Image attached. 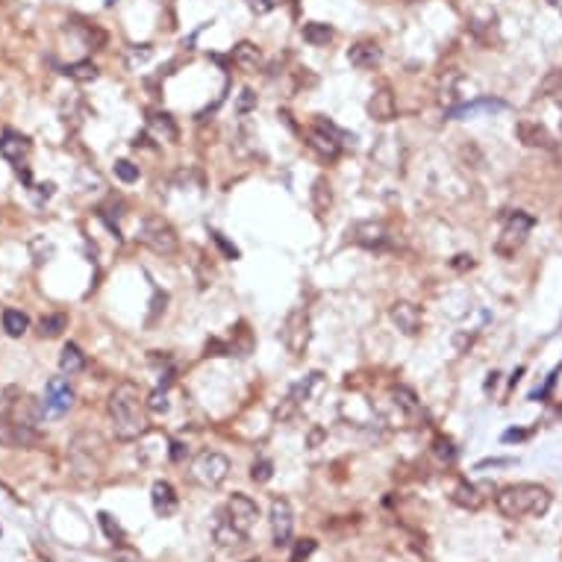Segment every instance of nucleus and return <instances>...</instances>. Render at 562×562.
<instances>
[{"instance_id": "f257e3e1", "label": "nucleus", "mask_w": 562, "mask_h": 562, "mask_svg": "<svg viewBox=\"0 0 562 562\" xmlns=\"http://www.w3.org/2000/svg\"><path fill=\"white\" fill-rule=\"evenodd\" d=\"M106 412L112 421V430H115L118 439L133 442L138 435H145L147 430V398L138 391L136 383L124 380L109 391L106 401Z\"/></svg>"}, {"instance_id": "f03ea898", "label": "nucleus", "mask_w": 562, "mask_h": 562, "mask_svg": "<svg viewBox=\"0 0 562 562\" xmlns=\"http://www.w3.org/2000/svg\"><path fill=\"white\" fill-rule=\"evenodd\" d=\"M495 503L507 518L545 515L547 507H551V495H547V489H542L536 483H515V486L500 489Z\"/></svg>"}, {"instance_id": "7ed1b4c3", "label": "nucleus", "mask_w": 562, "mask_h": 562, "mask_svg": "<svg viewBox=\"0 0 562 562\" xmlns=\"http://www.w3.org/2000/svg\"><path fill=\"white\" fill-rule=\"evenodd\" d=\"M136 242L145 245L147 250H153V254H159V257H174L177 247H180L177 230L162 215H145L142 224H138V230H136Z\"/></svg>"}, {"instance_id": "20e7f679", "label": "nucleus", "mask_w": 562, "mask_h": 562, "mask_svg": "<svg viewBox=\"0 0 562 562\" xmlns=\"http://www.w3.org/2000/svg\"><path fill=\"white\" fill-rule=\"evenodd\" d=\"M536 227V218L524 209H510L507 215H503V224H500V236L495 242V250L498 257H515V250L527 242L530 230Z\"/></svg>"}, {"instance_id": "39448f33", "label": "nucleus", "mask_w": 562, "mask_h": 562, "mask_svg": "<svg viewBox=\"0 0 562 562\" xmlns=\"http://www.w3.org/2000/svg\"><path fill=\"white\" fill-rule=\"evenodd\" d=\"M280 342L291 356H301L309 347V342H312V318H309L303 306H294L286 315L283 327H280Z\"/></svg>"}, {"instance_id": "423d86ee", "label": "nucleus", "mask_w": 562, "mask_h": 562, "mask_svg": "<svg viewBox=\"0 0 562 562\" xmlns=\"http://www.w3.org/2000/svg\"><path fill=\"white\" fill-rule=\"evenodd\" d=\"M230 474V459L218 451H203L192 462V480L201 489H218Z\"/></svg>"}, {"instance_id": "0eeeda50", "label": "nucleus", "mask_w": 562, "mask_h": 562, "mask_svg": "<svg viewBox=\"0 0 562 562\" xmlns=\"http://www.w3.org/2000/svg\"><path fill=\"white\" fill-rule=\"evenodd\" d=\"M321 386H324V374H321V371L306 374L303 380H301V383L294 386V389L289 391V395H286V401L277 406V412H274V415H277L280 421H289V418L294 415V410H298V406H301L303 401H312V398L318 395Z\"/></svg>"}, {"instance_id": "6e6552de", "label": "nucleus", "mask_w": 562, "mask_h": 562, "mask_svg": "<svg viewBox=\"0 0 562 562\" xmlns=\"http://www.w3.org/2000/svg\"><path fill=\"white\" fill-rule=\"evenodd\" d=\"M350 242L365 250H386L391 245V238L380 221H359L350 227Z\"/></svg>"}, {"instance_id": "1a4fd4ad", "label": "nucleus", "mask_w": 562, "mask_h": 562, "mask_svg": "<svg viewBox=\"0 0 562 562\" xmlns=\"http://www.w3.org/2000/svg\"><path fill=\"white\" fill-rule=\"evenodd\" d=\"M224 512H227V518H230V521H233L238 530H242V533H247L250 527L257 524V518H259L257 500H254V498H247V495H242V491H236V495L227 500Z\"/></svg>"}, {"instance_id": "9d476101", "label": "nucleus", "mask_w": 562, "mask_h": 562, "mask_svg": "<svg viewBox=\"0 0 562 562\" xmlns=\"http://www.w3.org/2000/svg\"><path fill=\"white\" fill-rule=\"evenodd\" d=\"M389 318L403 336H415L421 324H424V315H421V309L412 301H395L389 309Z\"/></svg>"}, {"instance_id": "9b49d317", "label": "nucleus", "mask_w": 562, "mask_h": 562, "mask_svg": "<svg viewBox=\"0 0 562 562\" xmlns=\"http://www.w3.org/2000/svg\"><path fill=\"white\" fill-rule=\"evenodd\" d=\"M271 530H274V542L286 545L294 533V512L291 503L286 498H274L271 500Z\"/></svg>"}, {"instance_id": "f8f14e48", "label": "nucleus", "mask_w": 562, "mask_h": 562, "mask_svg": "<svg viewBox=\"0 0 562 562\" xmlns=\"http://www.w3.org/2000/svg\"><path fill=\"white\" fill-rule=\"evenodd\" d=\"M74 406V391L68 386L65 377H53L48 383V398H45V410L50 415H62Z\"/></svg>"}, {"instance_id": "ddd939ff", "label": "nucleus", "mask_w": 562, "mask_h": 562, "mask_svg": "<svg viewBox=\"0 0 562 562\" xmlns=\"http://www.w3.org/2000/svg\"><path fill=\"white\" fill-rule=\"evenodd\" d=\"M368 115H371L377 124L395 121V115H398V101H395V94H391L389 86H380V89L371 94V101H368Z\"/></svg>"}, {"instance_id": "4468645a", "label": "nucleus", "mask_w": 562, "mask_h": 562, "mask_svg": "<svg viewBox=\"0 0 562 562\" xmlns=\"http://www.w3.org/2000/svg\"><path fill=\"white\" fill-rule=\"evenodd\" d=\"M380 59H383V50L377 41H356L347 50V62L359 68V71H371V68L380 65Z\"/></svg>"}, {"instance_id": "2eb2a0df", "label": "nucleus", "mask_w": 562, "mask_h": 562, "mask_svg": "<svg viewBox=\"0 0 562 562\" xmlns=\"http://www.w3.org/2000/svg\"><path fill=\"white\" fill-rule=\"evenodd\" d=\"M515 136H518V142L521 145H527V147H554V138H551V133H547L539 121H533V118H521L515 124Z\"/></svg>"}, {"instance_id": "dca6fc26", "label": "nucleus", "mask_w": 562, "mask_h": 562, "mask_svg": "<svg viewBox=\"0 0 562 562\" xmlns=\"http://www.w3.org/2000/svg\"><path fill=\"white\" fill-rule=\"evenodd\" d=\"M147 133L157 138V142H177L180 138V130H177L174 118L168 115V112H162V109H150L147 112Z\"/></svg>"}, {"instance_id": "f3484780", "label": "nucleus", "mask_w": 562, "mask_h": 562, "mask_svg": "<svg viewBox=\"0 0 562 562\" xmlns=\"http://www.w3.org/2000/svg\"><path fill=\"white\" fill-rule=\"evenodd\" d=\"M30 153V138L18 130H3L0 133V157L9 162H21Z\"/></svg>"}, {"instance_id": "a211bd4d", "label": "nucleus", "mask_w": 562, "mask_h": 562, "mask_svg": "<svg viewBox=\"0 0 562 562\" xmlns=\"http://www.w3.org/2000/svg\"><path fill=\"white\" fill-rule=\"evenodd\" d=\"M306 145L312 147L321 159H330V162H333V159H339V153H342V142H339V138H333L330 133L318 130L315 124H312V130L306 133Z\"/></svg>"}, {"instance_id": "6ab92c4d", "label": "nucleus", "mask_w": 562, "mask_h": 562, "mask_svg": "<svg viewBox=\"0 0 562 562\" xmlns=\"http://www.w3.org/2000/svg\"><path fill=\"white\" fill-rule=\"evenodd\" d=\"M233 65L238 68V71H245V74L259 71V65H262L259 48L254 45V41H238V45L233 48Z\"/></svg>"}, {"instance_id": "aec40b11", "label": "nucleus", "mask_w": 562, "mask_h": 562, "mask_svg": "<svg viewBox=\"0 0 562 562\" xmlns=\"http://www.w3.org/2000/svg\"><path fill=\"white\" fill-rule=\"evenodd\" d=\"M150 498H153V510H157V515L168 518V515L177 512V491H174L171 483L157 480V483H153V489H150Z\"/></svg>"}, {"instance_id": "412c9836", "label": "nucleus", "mask_w": 562, "mask_h": 562, "mask_svg": "<svg viewBox=\"0 0 562 562\" xmlns=\"http://www.w3.org/2000/svg\"><path fill=\"white\" fill-rule=\"evenodd\" d=\"M483 491H491V486L489 483H459L454 489V503H459V507H466V510H477V507H483V500H486Z\"/></svg>"}, {"instance_id": "4be33fe9", "label": "nucleus", "mask_w": 562, "mask_h": 562, "mask_svg": "<svg viewBox=\"0 0 562 562\" xmlns=\"http://www.w3.org/2000/svg\"><path fill=\"white\" fill-rule=\"evenodd\" d=\"M212 536H215V542L221 545V547H236V545H242L245 542V536L247 533H242L238 530L230 518H227V512H218V518H215V527H212Z\"/></svg>"}, {"instance_id": "5701e85b", "label": "nucleus", "mask_w": 562, "mask_h": 562, "mask_svg": "<svg viewBox=\"0 0 562 562\" xmlns=\"http://www.w3.org/2000/svg\"><path fill=\"white\" fill-rule=\"evenodd\" d=\"M309 203H312V212L318 218H324L333 206V189H330V180L327 177H315L312 180V189H309Z\"/></svg>"}, {"instance_id": "b1692460", "label": "nucleus", "mask_w": 562, "mask_h": 562, "mask_svg": "<svg viewBox=\"0 0 562 562\" xmlns=\"http://www.w3.org/2000/svg\"><path fill=\"white\" fill-rule=\"evenodd\" d=\"M459 89H462V74L459 71H445L442 82H439V101L445 109H456L459 106Z\"/></svg>"}, {"instance_id": "393cba45", "label": "nucleus", "mask_w": 562, "mask_h": 562, "mask_svg": "<svg viewBox=\"0 0 562 562\" xmlns=\"http://www.w3.org/2000/svg\"><path fill=\"white\" fill-rule=\"evenodd\" d=\"M507 103L503 101H495V97H477L471 103H462L456 109H451V118H471L477 112H503Z\"/></svg>"}, {"instance_id": "a878e982", "label": "nucleus", "mask_w": 562, "mask_h": 562, "mask_svg": "<svg viewBox=\"0 0 562 562\" xmlns=\"http://www.w3.org/2000/svg\"><path fill=\"white\" fill-rule=\"evenodd\" d=\"M82 368H86V354L80 350V345L68 342L62 347V354H59V371L71 377V374H80Z\"/></svg>"}, {"instance_id": "bb28decb", "label": "nucleus", "mask_w": 562, "mask_h": 562, "mask_svg": "<svg viewBox=\"0 0 562 562\" xmlns=\"http://www.w3.org/2000/svg\"><path fill=\"white\" fill-rule=\"evenodd\" d=\"M389 398H391V403H395L398 410L406 412V415H418V412H421V401H418V395H415L410 386H391Z\"/></svg>"}, {"instance_id": "cd10ccee", "label": "nucleus", "mask_w": 562, "mask_h": 562, "mask_svg": "<svg viewBox=\"0 0 562 562\" xmlns=\"http://www.w3.org/2000/svg\"><path fill=\"white\" fill-rule=\"evenodd\" d=\"M333 27L330 24H324V21H309V24H303V41L306 45H312V48H324L327 41H333Z\"/></svg>"}, {"instance_id": "c85d7f7f", "label": "nucleus", "mask_w": 562, "mask_h": 562, "mask_svg": "<svg viewBox=\"0 0 562 562\" xmlns=\"http://www.w3.org/2000/svg\"><path fill=\"white\" fill-rule=\"evenodd\" d=\"M0 321H3V330L6 336H12V339H18V336H24L27 330H30V318H27V312H21V309H3V315H0Z\"/></svg>"}, {"instance_id": "c756f323", "label": "nucleus", "mask_w": 562, "mask_h": 562, "mask_svg": "<svg viewBox=\"0 0 562 562\" xmlns=\"http://www.w3.org/2000/svg\"><path fill=\"white\" fill-rule=\"evenodd\" d=\"M68 327V315L62 312H50L38 321V336L41 339H56V336H62V330Z\"/></svg>"}, {"instance_id": "7c9ffc66", "label": "nucleus", "mask_w": 562, "mask_h": 562, "mask_svg": "<svg viewBox=\"0 0 562 562\" xmlns=\"http://www.w3.org/2000/svg\"><path fill=\"white\" fill-rule=\"evenodd\" d=\"M62 74L65 77H71V80H77V82H92V80H97V65L94 62H89V59H82V62H71V65H65L62 68Z\"/></svg>"}, {"instance_id": "2f4dec72", "label": "nucleus", "mask_w": 562, "mask_h": 562, "mask_svg": "<svg viewBox=\"0 0 562 562\" xmlns=\"http://www.w3.org/2000/svg\"><path fill=\"white\" fill-rule=\"evenodd\" d=\"M539 97H551V94H562V68H554V71H547L545 80L539 82L536 89Z\"/></svg>"}, {"instance_id": "473e14b6", "label": "nucleus", "mask_w": 562, "mask_h": 562, "mask_svg": "<svg viewBox=\"0 0 562 562\" xmlns=\"http://www.w3.org/2000/svg\"><path fill=\"white\" fill-rule=\"evenodd\" d=\"M168 410H171V403H168V389H153L150 398H147V412L165 415Z\"/></svg>"}, {"instance_id": "72a5a7b5", "label": "nucleus", "mask_w": 562, "mask_h": 562, "mask_svg": "<svg viewBox=\"0 0 562 562\" xmlns=\"http://www.w3.org/2000/svg\"><path fill=\"white\" fill-rule=\"evenodd\" d=\"M112 171H115V177L121 180V182H136L138 180V165H133L130 159H118L115 165H112Z\"/></svg>"}, {"instance_id": "f704fd0d", "label": "nucleus", "mask_w": 562, "mask_h": 562, "mask_svg": "<svg viewBox=\"0 0 562 562\" xmlns=\"http://www.w3.org/2000/svg\"><path fill=\"white\" fill-rule=\"evenodd\" d=\"M250 477H254V483H268L274 477V462L271 459H257L254 466H250Z\"/></svg>"}, {"instance_id": "c9c22d12", "label": "nucleus", "mask_w": 562, "mask_h": 562, "mask_svg": "<svg viewBox=\"0 0 562 562\" xmlns=\"http://www.w3.org/2000/svg\"><path fill=\"white\" fill-rule=\"evenodd\" d=\"M257 103H259L257 92L254 89H242V94L236 97V112H238V115H247V112L257 109Z\"/></svg>"}, {"instance_id": "e433bc0d", "label": "nucleus", "mask_w": 562, "mask_h": 562, "mask_svg": "<svg viewBox=\"0 0 562 562\" xmlns=\"http://www.w3.org/2000/svg\"><path fill=\"white\" fill-rule=\"evenodd\" d=\"M150 56H153V48H150V45H136V48L127 53V65L136 71V68H142V65L150 59Z\"/></svg>"}, {"instance_id": "4c0bfd02", "label": "nucleus", "mask_w": 562, "mask_h": 562, "mask_svg": "<svg viewBox=\"0 0 562 562\" xmlns=\"http://www.w3.org/2000/svg\"><path fill=\"white\" fill-rule=\"evenodd\" d=\"M433 454L439 456L442 462H454V456H456V451H454V442H451V439H445V435H439V439L433 442Z\"/></svg>"}, {"instance_id": "58836bf2", "label": "nucleus", "mask_w": 562, "mask_h": 562, "mask_svg": "<svg viewBox=\"0 0 562 562\" xmlns=\"http://www.w3.org/2000/svg\"><path fill=\"white\" fill-rule=\"evenodd\" d=\"M312 554H315V542H312V539H301L298 545H294V551H291V559H289V562H306Z\"/></svg>"}, {"instance_id": "ea45409f", "label": "nucleus", "mask_w": 562, "mask_h": 562, "mask_svg": "<svg viewBox=\"0 0 562 562\" xmlns=\"http://www.w3.org/2000/svg\"><path fill=\"white\" fill-rule=\"evenodd\" d=\"M315 127H318V130H324V133H330L333 138H339V142L345 145V138H347V133H345L342 127H336V124H333L330 118H324V115H315Z\"/></svg>"}, {"instance_id": "a19ab883", "label": "nucleus", "mask_w": 562, "mask_h": 562, "mask_svg": "<svg viewBox=\"0 0 562 562\" xmlns=\"http://www.w3.org/2000/svg\"><path fill=\"white\" fill-rule=\"evenodd\" d=\"M212 242L218 245V250L224 254V259H238V247H236V245H230L227 238H224V233L212 230Z\"/></svg>"}, {"instance_id": "79ce46f5", "label": "nucleus", "mask_w": 562, "mask_h": 562, "mask_svg": "<svg viewBox=\"0 0 562 562\" xmlns=\"http://www.w3.org/2000/svg\"><path fill=\"white\" fill-rule=\"evenodd\" d=\"M245 3H247L250 12H257V15H268V12L277 9L283 0H245Z\"/></svg>"}, {"instance_id": "37998d69", "label": "nucleus", "mask_w": 562, "mask_h": 562, "mask_svg": "<svg viewBox=\"0 0 562 562\" xmlns=\"http://www.w3.org/2000/svg\"><path fill=\"white\" fill-rule=\"evenodd\" d=\"M206 356H230V345H224L221 339L206 342Z\"/></svg>"}, {"instance_id": "c03bdc74", "label": "nucleus", "mask_w": 562, "mask_h": 562, "mask_svg": "<svg viewBox=\"0 0 562 562\" xmlns=\"http://www.w3.org/2000/svg\"><path fill=\"white\" fill-rule=\"evenodd\" d=\"M101 524L106 527V533H109V536H112V539H121V530H118V524H112V518H109L106 512L101 515Z\"/></svg>"}, {"instance_id": "a18cd8bd", "label": "nucleus", "mask_w": 562, "mask_h": 562, "mask_svg": "<svg viewBox=\"0 0 562 562\" xmlns=\"http://www.w3.org/2000/svg\"><path fill=\"white\" fill-rule=\"evenodd\" d=\"M451 265H454L456 271H462V268H471V265H474V259H471L468 254H459V257H454V262H451Z\"/></svg>"}, {"instance_id": "49530a36", "label": "nucleus", "mask_w": 562, "mask_h": 562, "mask_svg": "<svg viewBox=\"0 0 562 562\" xmlns=\"http://www.w3.org/2000/svg\"><path fill=\"white\" fill-rule=\"evenodd\" d=\"M182 456H186V445H180V442H171V459H174V462H180Z\"/></svg>"}, {"instance_id": "de8ad7c7", "label": "nucleus", "mask_w": 562, "mask_h": 562, "mask_svg": "<svg viewBox=\"0 0 562 562\" xmlns=\"http://www.w3.org/2000/svg\"><path fill=\"white\" fill-rule=\"evenodd\" d=\"M527 433H521V430H507L503 433V442H512V439H524Z\"/></svg>"}, {"instance_id": "09e8293b", "label": "nucleus", "mask_w": 562, "mask_h": 562, "mask_svg": "<svg viewBox=\"0 0 562 562\" xmlns=\"http://www.w3.org/2000/svg\"><path fill=\"white\" fill-rule=\"evenodd\" d=\"M318 439H321V430H315L312 435H309V445H318Z\"/></svg>"}, {"instance_id": "8fccbe9b", "label": "nucleus", "mask_w": 562, "mask_h": 562, "mask_svg": "<svg viewBox=\"0 0 562 562\" xmlns=\"http://www.w3.org/2000/svg\"><path fill=\"white\" fill-rule=\"evenodd\" d=\"M551 3H554V6H556V9L562 12V0H551Z\"/></svg>"}]
</instances>
